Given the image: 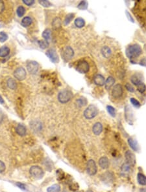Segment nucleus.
Wrapping results in <instances>:
<instances>
[{"mask_svg": "<svg viewBox=\"0 0 146 192\" xmlns=\"http://www.w3.org/2000/svg\"><path fill=\"white\" fill-rule=\"evenodd\" d=\"M141 47L138 44H133L129 46L126 49V55L130 59L135 58L142 54Z\"/></svg>", "mask_w": 146, "mask_h": 192, "instance_id": "obj_1", "label": "nucleus"}, {"mask_svg": "<svg viewBox=\"0 0 146 192\" xmlns=\"http://www.w3.org/2000/svg\"><path fill=\"white\" fill-rule=\"evenodd\" d=\"M72 92L70 90H62L58 95V100L62 104H66L69 102L73 97Z\"/></svg>", "mask_w": 146, "mask_h": 192, "instance_id": "obj_2", "label": "nucleus"}, {"mask_svg": "<svg viewBox=\"0 0 146 192\" xmlns=\"http://www.w3.org/2000/svg\"><path fill=\"white\" fill-rule=\"evenodd\" d=\"M98 114V109L96 106L94 105H90L85 109L84 112V116L86 118L92 119L96 116Z\"/></svg>", "mask_w": 146, "mask_h": 192, "instance_id": "obj_3", "label": "nucleus"}, {"mask_svg": "<svg viewBox=\"0 0 146 192\" xmlns=\"http://www.w3.org/2000/svg\"><path fill=\"white\" fill-rule=\"evenodd\" d=\"M29 173L34 178L37 179H42L44 175V172L42 168L38 166H32L30 170H29Z\"/></svg>", "mask_w": 146, "mask_h": 192, "instance_id": "obj_4", "label": "nucleus"}, {"mask_svg": "<svg viewBox=\"0 0 146 192\" xmlns=\"http://www.w3.org/2000/svg\"><path fill=\"white\" fill-rule=\"evenodd\" d=\"M86 172H87V173L89 174L90 175H96L97 172V167L96 166V162L92 159L89 160L87 162V163H86Z\"/></svg>", "mask_w": 146, "mask_h": 192, "instance_id": "obj_5", "label": "nucleus"}, {"mask_svg": "<svg viewBox=\"0 0 146 192\" xmlns=\"http://www.w3.org/2000/svg\"><path fill=\"white\" fill-rule=\"evenodd\" d=\"M74 51L71 47H66L62 51V58L65 62H68L73 58Z\"/></svg>", "mask_w": 146, "mask_h": 192, "instance_id": "obj_6", "label": "nucleus"}, {"mask_svg": "<svg viewBox=\"0 0 146 192\" xmlns=\"http://www.w3.org/2000/svg\"><path fill=\"white\" fill-rule=\"evenodd\" d=\"M90 69L88 63L85 60H81L78 62L76 65V70L81 74H85L88 73Z\"/></svg>", "mask_w": 146, "mask_h": 192, "instance_id": "obj_7", "label": "nucleus"}, {"mask_svg": "<svg viewBox=\"0 0 146 192\" xmlns=\"http://www.w3.org/2000/svg\"><path fill=\"white\" fill-rule=\"evenodd\" d=\"M27 69L29 73L35 74L37 73L39 69V64L35 61H30L27 64Z\"/></svg>", "mask_w": 146, "mask_h": 192, "instance_id": "obj_8", "label": "nucleus"}, {"mask_svg": "<svg viewBox=\"0 0 146 192\" xmlns=\"http://www.w3.org/2000/svg\"><path fill=\"white\" fill-rule=\"evenodd\" d=\"M14 76L17 80L20 81H22L25 80L27 76L26 71L24 68L23 67H18L14 72Z\"/></svg>", "mask_w": 146, "mask_h": 192, "instance_id": "obj_9", "label": "nucleus"}, {"mask_svg": "<svg viewBox=\"0 0 146 192\" xmlns=\"http://www.w3.org/2000/svg\"><path fill=\"white\" fill-rule=\"evenodd\" d=\"M123 90L121 85L116 84L112 89V97L115 98H119L121 97L122 95H123Z\"/></svg>", "mask_w": 146, "mask_h": 192, "instance_id": "obj_10", "label": "nucleus"}, {"mask_svg": "<svg viewBox=\"0 0 146 192\" xmlns=\"http://www.w3.org/2000/svg\"><path fill=\"white\" fill-rule=\"evenodd\" d=\"M46 55L52 62L57 63L59 62V56L55 49H48L47 50Z\"/></svg>", "mask_w": 146, "mask_h": 192, "instance_id": "obj_11", "label": "nucleus"}, {"mask_svg": "<svg viewBox=\"0 0 146 192\" xmlns=\"http://www.w3.org/2000/svg\"><path fill=\"white\" fill-rule=\"evenodd\" d=\"M126 163L129 164L130 166H133L136 164L135 156L130 151H127L126 153Z\"/></svg>", "mask_w": 146, "mask_h": 192, "instance_id": "obj_12", "label": "nucleus"}, {"mask_svg": "<svg viewBox=\"0 0 146 192\" xmlns=\"http://www.w3.org/2000/svg\"><path fill=\"white\" fill-rule=\"evenodd\" d=\"M142 77H141V75L140 74H133L130 78V81L134 85L138 86L142 82Z\"/></svg>", "mask_w": 146, "mask_h": 192, "instance_id": "obj_13", "label": "nucleus"}, {"mask_svg": "<svg viewBox=\"0 0 146 192\" xmlns=\"http://www.w3.org/2000/svg\"><path fill=\"white\" fill-rule=\"evenodd\" d=\"M95 84L99 86H102L105 84V78L101 74H97L94 78Z\"/></svg>", "mask_w": 146, "mask_h": 192, "instance_id": "obj_14", "label": "nucleus"}, {"mask_svg": "<svg viewBox=\"0 0 146 192\" xmlns=\"http://www.w3.org/2000/svg\"><path fill=\"white\" fill-rule=\"evenodd\" d=\"M99 165L102 169H107L109 167V160L106 157H102L99 160Z\"/></svg>", "mask_w": 146, "mask_h": 192, "instance_id": "obj_15", "label": "nucleus"}, {"mask_svg": "<svg viewBox=\"0 0 146 192\" xmlns=\"http://www.w3.org/2000/svg\"><path fill=\"white\" fill-rule=\"evenodd\" d=\"M16 132L21 137L25 136L27 133L26 127L23 124H18L16 128Z\"/></svg>", "mask_w": 146, "mask_h": 192, "instance_id": "obj_16", "label": "nucleus"}, {"mask_svg": "<svg viewBox=\"0 0 146 192\" xmlns=\"http://www.w3.org/2000/svg\"><path fill=\"white\" fill-rule=\"evenodd\" d=\"M30 126L35 132L40 131L42 129V124L39 121H32Z\"/></svg>", "mask_w": 146, "mask_h": 192, "instance_id": "obj_17", "label": "nucleus"}, {"mask_svg": "<svg viewBox=\"0 0 146 192\" xmlns=\"http://www.w3.org/2000/svg\"><path fill=\"white\" fill-rule=\"evenodd\" d=\"M102 180L105 182H112L114 180V175L111 172H107L105 173H103L102 177Z\"/></svg>", "mask_w": 146, "mask_h": 192, "instance_id": "obj_18", "label": "nucleus"}, {"mask_svg": "<svg viewBox=\"0 0 146 192\" xmlns=\"http://www.w3.org/2000/svg\"><path fill=\"white\" fill-rule=\"evenodd\" d=\"M93 133L96 135H99L103 131V125L100 122H97L94 125L93 128Z\"/></svg>", "mask_w": 146, "mask_h": 192, "instance_id": "obj_19", "label": "nucleus"}, {"mask_svg": "<svg viewBox=\"0 0 146 192\" xmlns=\"http://www.w3.org/2000/svg\"><path fill=\"white\" fill-rule=\"evenodd\" d=\"M128 144H129V146L132 148L133 150L135 151H138L139 149V146L138 144V142H136L135 140H134L132 138L128 139Z\"/></svg>", "mask_w": 146, "mask_h": 192, "instance_id": "obj_20", "label": "nucleus"}, {"mask_svg": "<svg viewBox=\"0 0 146 192\" xmlns=\"http://www.w3.org/2000/svg\"><path fill=\"white\" fill-rule=\"evenodd\" d=\"M10 53V49L7 46H3L0 48V57L5 58Z\"/></svg>", "mask_w": 146, "mask_h": 192, "instance_id": "obj_21", "label": "nucleus"}, {"mask_svg": "<svg viewBox=\"0 0 146 192\" xmlns=\"http://www.w3.org/2000/svg\"><path fill=\"white\" fill-rule=\"evenodd\" d=\"M101 53H102L103 56L105 57V58H108L111 56L112 50L109 47L105 46L101 49Z\"/></svg>", "mask_w": 146, "mask_h": 192, "instance_id": "obj_22", "label": "nucleus"}, {"mask_svg": "<svg viewBox=\"0 0 146 192\" xmlns=\"http://www.w3.org/2000/svg\"><path fill=\"white\" fill-rule=\"evenodd\" d=\"M137 181L139 184L142 186H146V176L141 173H138L137 175Z\"/></svg>", "mask_w": 146, "mask_h": 192, "instance_id": "obj_23", "label": "nucleus"}, {"mask_svg": "<svg viewBox=\"0 0 146 192\" xmlns=\"http://www.w3.org/2000/svg\"><path fill=\"white\" fill-rule=\"evenodd\" d=\"M31 23H32V19L29 16H26L25 18H23L22 20V22H21V25H22L23 27H28L31 25Z\"/></svg>", "mask_w": 146, "mask_h": 192, "instance_id": "obj_24", "label": "nucleus"}, {"mask_svg": "<svg viewBox=\"0 0 146 192\" xmlns=\"http://www.w3.org/2000/svg\"><path fill=\"white\" fill-rule=\"evenodd\" d=\"M7 84L8 88L13 90L15 89L17 87V83L16 80L14 78H10L8 79L7 82Z\"/></svg>", "mask_w": 146, "mask_h": 192, "instance_id": "obj_25", "label": "nucleus"}, {"mask_svg": "<svg viewBox=\"0 0 146 192\" xmlns=\"http://www.w3.org/2000/svg\"><path fill=\"white\" fill-rule=\"evenodd\" d=\"M115 82V80L114 78L112 76H109L108 78L107 79L106 82H105V88L107 89H109L111 88V87L114 85V83Z\"/></svg>", "mask_w": 146, "mask_h": 192, "instance_id": "obj_26", "label": "nucleus"}, {"mask_svg": "<svg viewBox=\"0 0 146 192\" xmlns=\"http://www.w3.org/2000/svg\"><path fill=\"white\" fill-rule=\"evenodd\" d=\"M74 23H75V25L77 27L82 28L85 25V21L82 18H77V19H75V22H74Z\"/></svg>", "mask_w": 146, "mask_h": 192, "instance_id": "obj_27", "label": "nucleus"}, {"mask_svg": "<svg viewBox=\"0 0 146 192\" xmlns=\"http://www.w3.org/2000/svg\"><path fill=\"white\" fill-rule=\"evenodd\" d=\"M42 37L46 41H49L51 38V30L49 29H46L42 33Z\"/></svg>", "mask_w": 146, "mask_h": 192, "instance_id": "obj_28", "label": "nucleus"}, {"mask_svg": "<svg viewBox=\"0 0 146 192\" xmlns=\"http://www.w3.org/2000/svg\"><path fill=\"white\" fill-rule=\"evenodd\" d=\"M61 186L59 184H53L47 189V192H60Z\"/></svg>", "mask_w": 146, "mask_h": 192, "instance_id": "obj_29", "label": "nucleus"}, {"mask_svg": "<svg viewBox=\"0 0 146 192\" xmlns=\"http://www.w3.org/2000/svg\"><path fill=\"white\" fill-rule=\"evenodd\" d=\"M74 18V14L72 13H70V14H68L66 16L64 21V25H68V24H69L72 20Z\"/></svg>", "mask_w": 146, "mask_h": 192, "instance_id": "obj_30", "label": "nucleus"}, {"mask_svg": "<svg viewBox=\"0 0 146 192\" xmlns=\"http://www.w3.org/2000/svg\"><path fill=\"white\" fill-rule=\"evenodd\" d=\"M88 6V2L86 1H81L79 3V5H77V8L80 10H86L87 9Z\"/></svg>", "mask_w": 146, "mask_h": 192, "instance_id": "obj_31", "label": "nucleus"}, {"mask_svg": "<svg viewBox=\"0 0 146 192\" xmlns=\"http://www.w3.org/2000/svg\"><path fill=\"white\" fill-rule=\"evenodd\" d=\"M25 9L23 6H19L16 9V14L18 17H22L23 15L25 14Z\"/></svg>", "mask_w": 146, "mask_h": 192, "instance_id": "obj_32", "label": "nucleus"}, {"mask_svg": "<svg viewBox=\"0 0 146 192\" xmlns=\"http://www.w3.org/2000/svg\"><path fill=\"white\" fill-rule=\"evenodd\" d=\"M52 25L53 27V28L55 29H57L59 27H60L61 26V20L59 18H56L53 21L52 23Z\"/></svg>", "mask_w": 146, "mask_h": 192, "instance_id": "obj_33", "label": "nucleus"}, {"mask_svg": "<svg viewBox=\"0 0 146 192\" xmlns=\"http://www.w3.org/2000/svg\"><path fill=\"white\" fill-rule=\"evenodd\" d=\"M38 45H39L40 47L42 49H45L49 46L48 41L46 40H39L38 41Z\"/></svg>", "mask_w": 146, "mask_h": 192, "instance_id": "obj_34", "label": "nucleus"}, {"mask_svg": "<svg viewBox=\"0 0 146 192\" xmlns=\"http://www.w3.org/2000/svg\"><path fill=\"white\" fill-rule=\"evenodd\" d=\"M107 110L108 113H109V115L112 116V117H114L116 116V110L113 107L111 106H107Z\"/></svg>", "mask_w": 146, "mask_h": 192, "instance_id": "obj_35", "label": "nucleus"}, {"mask_svg": "<svg viewBox=\"0 0 146 192\" xmlns=\"http://www.w3.org/2000/svg\"><path fill=\"white\" fill-rule=\"evenodd\" d=\"M7 39L8 35L7 34V33H5L4 31L0 32V42L4 43L5 41L7 40Z\"/></svg>", "mask_w": 146, "mask_h": 192, "instance_id": "obj_36", "label": "nucleus"}, {"mask_svg": "<svg viewBox=\"0 0 146 192\" xmlns=\"http://www.w3.org/2000/svg\"><path fill=\"white\" fill-rule=\"evenodd\" d=\"M77 105H78L79 107H83V106H85V105L87 104V101H86L85 98H79L78 100H77Z\"/></svg>", "mask_w": 146, "mask_h": 192, "instance_id": "obj_37", "label": "nucleus"}, {"mask_svg": "<svg viewBox=\"0 0 146 192\" xmlns=\"http://www.w3.org/2000/svg\"><path fill=\"white\" fill-rule=\"evenodd\" d=\"M130 170V166L127 163H125L121 166V171L124 173H128Z\"/></svg>", "mask_w": 146, "mask_h": 192, "instance_id": "obj_38", "label": "nucleus"}, {"mask_svg": "<svg viewBox=\"0 0 146 192\" xmlns=\"http://www.w3.org/2000/svg\"><path fill=\"white\" fill-rule=\"evenodd\" d=\"M39 4L44 7H49L52 6V4L49 1H46V0H40L39 1Z\"/></svg>", "mask_w": 146, "mask_h": 192, "instance_id": "obj_39", "label": "nucleus"}, {"mask_svg": "<svg viewBox=\"0 0 146 192\" xmlns=\"http://www.w3.org/2000/svg\"><path fill=\"white\" fill-rule=\"evenodd\" d=\"M130 101L131 104H132L136 108H139L140 107V103L139 102L136 100V99L134 98H131L130 99Z\"/></svg>", "mask_w": 146, "mask_h": 192, "instance_id": "obj_40", "label": "nucleus"}, {"mask_svg": "<svg viewBox=\"0 0 146 192\" xmlns=\"http://www.w3.org/2000/svg\"><path fill=\"white\" fill-rule=\"evenodd\" d=\"M138 90L140 92H141V93H144V92L146 90V86L144 84V83H140V84L138 85Z\"/></svg>", "mask_w": 146, "mask_h": 192, "instance_id": "obj_41", "label": "nucleus"}, {"mask_svg": "<svg viewBox=\"0 0 146 192\" xmlns=\"http://www.w3.org/2000/svg\"><path fill=\"white\" fill-rule=\"evenodd\" d=\"M126 88L127 89V90L128 91H129V92H133L135 91V89H134L133 87L131 85L130 83H126Z\"/></svg>", "mask_w": 146, "mask_h": 192, "instance_id": "obj_42", "label": "nucleus"}, {"mask_svg": "<svg viewBox=\"0 0 146 192\" xmlns=\"http://www.w3.org/2000/svg\"><path fill=\"white\" fill-rule=\"evenodd\" d=\"M16 185L19 188H20L21 190H27V188L25 185L24 184H23V183H21V182H16Z\"/></svg>", "mask_w": 146, "mask_h": 192, "instance_id": "obj_43", "label": "nucleus"}, {"mask_svg": "<svg viewBox=\"0 0 146 192\" xmlns=\"http://www.w3.org/2000/svg\"><path fill=\"white\" fill-rule=\"evenodd\" d=\"M5 169H6L5 164H4V162L0 160V173L4 172Z\"/></svg>", "mask_w": 146, "mask_h": 192, "instance_id": "obj_44", "label": "nucleus"}, {"mask_svg": "<svg viewBox=\"0 0 146 192\" xmlns=\"http://www.w3.org/2000/svg\"><path fill=\"white\" fill-rule=\"evenodd\" d=\"M23 3L28 6H31L34 4V0H23Z\"/></svg>", "mask_w": 146, "mask_h": 192, "instance_id": "obj_45", "label": "nucleus"}, {"mask_svg": "<svg viewBox=\"0 0 146 192\" xmlns=\"http://www.w3.org/2000/svg\"><path fill=\"white\" fill-rule=\"evenodd\" d=\"M5 4L3 1H0V14L2 13L5 10Z\"/></svg>", "mask_w": 146, "mask_h": 192, "instance_id": "obj_46", "label": "nucleus"}, {"mask_svg": "<svg viewBox=\"0 0 146 192\" xmlns=\"http://www.w3.org/2000/svg\"><path fill=\"white\" fill-rule=\"evenodd\" d=\"M126 15H127V16L128 20H129L130 21V22H131L132 23H134V22H134V19L133 18V17L131 16V15H130V14L129 13V12H128L127 11H126Z\"/></svg>", "mask_w": 146, "mask_h": 192, "instance_id": "obj_47", "label": "nucleus"}, {"mask_svg": "<svg viewBox=\"0 0 146 192\" xmlns=\"http://www.w3.org/2000/svg\"><path fill=\"white\" fill-rule=\"evenodd\" d=\"M140 65L144 66V67H146V58L142 59L140 62Z\"/></svg>", "mask_w": 146, "mask_h": 192, "instance_id": "obj_48", "label": "nucleus"}, {"mask_svg": "<svg viewBox=\"0 0 146 192\" xmlns=\"http://www.w3.org/2000/svg\"><path fill=\"white\" fill-rule=\"evenodd\" d=\"M3 120H4V113H3L2 110L0 109V124L2 122Z\"/></svg>", "mask_w": 146, "mask_h": 192, "instance_id": "obj_49", "label": "nucleus"}, {"mask_svg": "<svg viewBox=\"0 0 146 192\" xmlns=\"http://www.w3.org/2000/svg\"><path fill=\"white\" fill-rule=\"evenodd\" d=\"M0 103L1 104H4V99H3V98L1 97V96L0 95Z\"/></svg>", "mask_w": 146, "mask_h": 192, "instance_id": "obj_50", "label": "nucleus"}, {"mask_svg": "<svg viewBox=\"0 0 146 192\" xmlns=\"http://www.w3.org/2000/svg\"><path fill=\"white\" fill-rule=\"evenodd\" d=\"M140 192H146V188H142L140 190Z\"/></svg>", "mask_w": 146, "mask_h": 192, "instance_id": "obj_51", "label": "nucleus"}, {"mask_svg": "<svg viewBox=\"0 0 146 192\" xmlns=\"http://www.w3.org/2000/svg\"><path fill=\"white\" fill-rule=\"evenodd\" d=\"M86 192H93V191H92V190H88V191H87Z\"/></svg>", "mask_w": 146, "mask_h": 192, "instance_id": "obj_52", "label": "nucleus"}]
</instances>
